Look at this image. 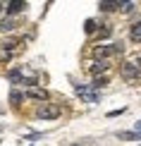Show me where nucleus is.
Returning <instances> with one entry per match:
<instances>
[{"label":"nucleus","instance_id":"15","mask_svg":"<svg viewBox=\"0 0 141 146\" xmlns=\"http://www.w3.org/2000/svg\"><path fill=\"white\" fill-rule=\"evenodd\" d=\"M120 7L124 10V12H132L134 10V3H120Z\"/></svg>","mask_w":141,"mask_h":146},{"label":"nucleus","instance_id":"6","mask_svg":"<svg viewBox=\"0 0 141 146\" xmlns=\"http://www.w3.org/2000/svg\"><path fill=\"white\" fill-rule=\"evenodd\" d=\"M17 46H19V43H5L3 48H0V60H10L17 53Z\"/></svg>","mask_w":141,"mask_h":146},{"label":"nucleus","instance_id":"16","mask_svg":"<svg viewBox=\"0 0 141 146\" xmlns=\"http://www.w3.org/2000/svg\"><path fill=\"white\" fill-rule=\"evenodd\" d=\"M91 86H98V89H101V86H105V79H96V82L91 84Z\"/></svg>","mask_w":141,"mask_h":146},{"label":"nucleus","instance_id":"11","mask_svg":"<svg viewBox=\"0 0 141 146\" xmlns=\"http://www.w3.org/2000/svg\"><path fill=\"white\" fill-rule=\"evenodd\" d=\"M0 29H3V31H12V29H15V19H12V17L10 19H3L0 22Z\"/></svg>","mask_w":141,"mask_h":146},{"label":"nucleus","instance_id":"2","mask_svg":"<svg viewBox=\"0 0 141 146\" xmlns=\"http://www.w3.org/2000/svg\"><path fill=\"white\" fill-rule=\"evenodd\" d=\"M10 82H15V84H36V72L31 67H26V65H22V67H17V70H12L10 72Z\"/></svg>","mask_w":141,"mask_h":146},{"label":"nucleus","instance_id":"13","mask_svg":"<svg viewBox=\"0 0 141 146\" xmlns=\"http://www.w3.org/2000/svg\"><path fill=\"white\" fill-rule=\"evenodd\" d=\"M117 5H120V3H101L98 7H101L103 12H110V10H115V7H117Z\"/></svg>","mask_w":141,"mask_h":146},{"label":"nucleus","instance_id":"5","mask_svg":"<svg viewBox=\"0 0 141 146\" xmlns=\"http://www.w3.org/2000/svg\"><path fill=\"white\" fill-rule=\"evenodd\" d=\"M58 115H60V108L55 103H43V106L36 108V117H41V120H55Z\"/></svg>","mask_w":141,"mask_h":146},{"label":"nucleus","instance_id":"7","mask_svg":"<svg viewBox=\"0 0 141 146\" xmlns=\"http://www.w3.org/2000/svg\"><path fill=\"white\" fill-rule=\"evenodd\" d=\"M108 67H110V62H98V60H96V62H93V65L89 67V72H91V74L96 77V74H103V72H105Z\"/></svg>","mask_w":141,"mask_h":146},{"label":"nucleus","instance_id":"10","mask_svg":"<svg viewBox=\"0 0 141 146\" xmlns=\"http://www.w3.org/2000/svg\"><path fill=\"white\" fill-rule=\"evenodd\" d=\"M129 36H132V41H134V43H141V22H136V24L132 27Z\"/></svg>","mask_w":141,"mask_h":146},{"label":"nucleus","instance_id":"8","mask_svg":"<svg viewBox=\"0 0 141 146\" xmlns=\"http://www.w3.org/2000/svg\"><path fill=\"white\" fill-rule=\"evenodd\" d=\"M29 98H41V101H46V98H48V91L31 86V89H29Z\"/></svg>","mask_w":141,"mask_h":146},{"label":"nucleus","instance_id":"1","mask_svg":"<svg viewBox=\"0 0 141 146\" xmlns=\"http://www.w3.org/2000/svg\"><path fill=\"white\" fill-rule=\"evenodd\" d=\"M120 74H122V79H127V82L139 79L141 77V55H132L129 60H124V62L120 65Z\"/></svg>","mask_w":141,"mask_h":146},{"label":"nucleus","instance_id":"3","mask_svg":"<svg viewBox=\"0 0 141 146\" xmlns=\"http://www.w3.org/2000/svg\"><path fill=\"white\" fill-rule=\"evenodd\" d=\"M120 53H122V46H120V43L98 46V48H93V60H98V62H110V58H113V55H120Z\"/></svg>","mask_w":141,"mask_h":146},{"label":"nucleus","instance_id":"14","mask_svg":"<svg viewBox=\"0 0 141 146\" xmlns=\"http://www.w3.org/2000/svg\"><path fill=\"white\" fill-rule=\"evenodd\" d=\"M96 27H98V24H96L93 19H89V22H86V34H93V31H96Z\"/></svg>","mask_w":141,"mask_h":146},{"label":"nucleus","instance_id":"12","mask_svg":"<svg viewBox=\"0 0 141 146\" xmlns=\"http://www.w3.org/2000/svg\"><path fill=\"white\" fill-rule=\"evenodd\" d=\"M10 101H12V106H19L22 103V94L19 91H10Z\"/></svg>","mask_w":141,"mask_h":146},{"label":"nucleus","instance_id":"17","mask_svg":"<svg viewBox=\"0 0 141 146\" xmlns=\"http://www.w3.org/2000/svg\"><path fill=\"white\" fill-rule=\"evenodd\" d=\"M136 132H139V134H141V122H136Z\"/></svg>","mask_w":141,"mask_h":146},{"label":"nucleus","instance_id":"4","mask_svg":"<svg viewBox=\"0 0 141 146\" xmlns=\"http://www.w3.org/2000/svg\"><path fill=\"white\" fill-rule=\"evenodd\" d=\"M74 94H77L84 103H98V98H101V96L93 91V86H86V84H77V86H74Z\"/></svg>","mask_w":141,"mask_h":146},{"label":"nucleus","instance_id":"9","mask_svg":"<svg viewBox=\"0 0 141 146\" xmlns=\"http://www.w3.org/2000/svg\"><path fill=\"white\" fill-rule=\"evenodd\" d=\"M26 7V3L24 0H15V3H7V12L10 15H15V12H19V10H24Z\"/></svg>","mask_w":141,"mask_h":146}]
</instances>
